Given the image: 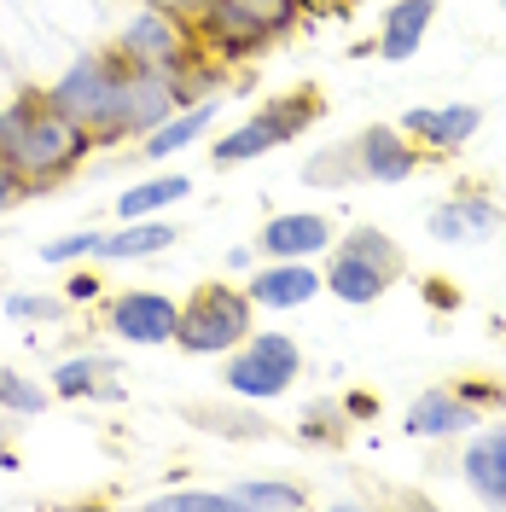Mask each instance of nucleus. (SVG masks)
I'll list each match as a JSON object with an SVG mask.
<instances>
[{"label":"nucleus","instance_id":"1","mask_svg":"<svg viewBox=\"0 0 506 512\" xmlns=\"http://www.w3.org/2000/svg\"><path fill=\"white\" fill-rule=\"evenodd\" d=\"M94 152V134L70 123L47 94H18L0 105V163L24 175V187H59L76 163Z\"/></svg>","mask_w":506,"mask_h":512},{"label":"nucleus","instance_id":"2","mask_svg":"<svg viewBox=\"0 0 506 512\" xmlns=\"http://www.w3.org/2000/svg\"><path fill=\"white\" fill-rule=\"evenodd\" d=\"M402 274V251L390 245V233L379 227H355L349 239H332V256H326V291L338 303H379L384 291L396 286Z\"/></svg>","mask_w":506,"mask_h":512},{"label":"nucleus","instance_id":"3","mask_svg":"<svg viewBox=\"0 0 506 512\" xmlns=\"http://www.w3.org/2000/svg\"><path fill=\"white\" fill-rule=\"evenodd\" d=\"M123 76H128V59L117 53V47H111V53H82V59L47 88V99L59 105L70 123L88 128L94 146H105V128H111L117 99H123Z\"/></svg>","mask_w":506,"mask_h":512},{"label":"nucleus","instance_id":"4","mask_svg":"<svg viewBox=\"0 0 506 512\" xmlns=\"http://www.w3.org/2000/svg\"><path fill=\"white\" fill-rule=\"evenodd\" d=\"M251 315H256L251 291H239V286H198L187 303H181L175 344H181L187 355H227V350H239V344L256 332Z\"/></svg>","mask_w":506,"mask_h":512},{"label":"nucleus","instance_id":"5","mask_svg":"<svg viewBox=\"0 0 506 512\" xmlns=\"http://www.w3.org/2000/svg\"><path fill=\"white\" fill-rule=\"evenodd\" d=\"M297 373H303V355H297V344L285 332H251L239 350H227V367H222L227 390L245 396V402H274V396H285Z\"/></svg>","mask_w":506,"mask_h":512},{"label":"nucleus","instance_id":"6","mask_svg":"<svg viewBox=\"0 0 506 512\" xmlns=\"http://www.w3.org/2000/svg\"><path fill=\"white\" fill-rule=\"evenodd\" d=\"M117 53L128 64H140V70H175V76H187L192 64H198V53H204V41H198V24L169 18L158 6H140L123 24V35H117Z\"/></svg>","mask_w":506,"mask_h":512},{"label":"nucleus","instance_id":"7","mask_svg":"<svg viewBox=\"0 0 506 512\" xmlns=\"http://www.w3.org/2000/svg\"><path fill=\"white\" fill-rule=\"evenodd\" d=\"M187 99H192L187 94V76L128 64L123 99H117V117H111V128H105V146H117V140H146V134H152L158 123H169Z\"/></svg>","mask_w":506,"mask_h":512},{"label":"nucleus","instance_id":"8","mask_svg":"<svg viewBox=\"0 0 506 512\" xmlns=\"http://www.w3.org/2000/svg\"><path fill=\"white\" fill-rule=\"evenodd\" d=\"M175 326H181V303L163 297V291H117L105 303V332H117L123 344H175Z\"/></svg>","mask_w":506,"mask_h":512},{"label":"nucleus","instance_id":"9","mask_svg":"<svg viewBox=\"0 0 506 512\" xmlns=\"http://www.w3.org/2000/svg\"><path fill=\"white\" fill-rule=\"evenodd\" d=\"M198 41H204V53H216V59H256V53L274 41V24L256 18L245 0H210L204 18H198Z\"/></svg>","mask_w":506,"mask_h":512},{"label":"nucleus","instance_id":"10","mask_svg":"<svg viewBox=\"0 0 506 512\" xmlns=\"http://www.w3.org/2000/svg\"><path fill=\"white\" fill-rule=\"evenodd\" d=\"M355 163H361V181L396 187V181H413L419 146H413V134L402 123H373L367 134H355Z\"/></svg>","mask_w":506,"mask_h":512},{"label":"nucleus","instance_id":"11","mask_svg":"<svg viewBox=\"0 0 506 512\" xmlns=\"http://www.w3.org/2000/svg\"><path fill=\"white\" fill-rule=\"evenodd\" d=\"M506 222V210L495 198H483V192H454L448 204L431 210V239H443V245H483V239H495Z\"/></svg>","mask_w":506,"mask_h":512},{"label":"nucleus","instance_id":"12","mask_svg":"<svg viewBox=\"0 0 506 512\" xmlns=\"http://www.w3.org/2000/svg\"><path fill=\"white\" fill-rule=\"evenodd\" d=\"M262 256L268 262H309V256L332 251V222L320 210H285L274 222L262 227Z\"/></svg>","mask_w":506,"mask_h":512},{"label":"nucleus","instance_id":"13","mask_svg":"<svg viewBox=\"0 0 506 512\" xmlns=\"http://www.w3.org/2000/svg\"><path fill=\"white\" fill-rule=\"evenodd\" d=\"M402 128H408L419 146H431V152H460L477 128H483V111H477L472 99H454V105H413L408 117H402Z\"/></svg>","mask_w":506,"mask_h":512},{"label":"nucleus","instance_id":"14","mask_svg":"<svg viewBox=\"0 0 506 512\" xmlns=\"http://www.w3.org/2000/svg\"><path fill=\"white\" fill-rule=\"evenodd\" d=\"M326 291V274L309 268V262H268V268H256L251 274V303L256 309H303L309 297Z\"/></svg>","mask_w":506,"mask_h":512},{"label":"nucleus","instance_id":"15","mask_svg":"<svg viewBox=\"0 0 506 512\" xmlns=\"http://www.w3.org/2000/svg\"><path fill=\"white\" fill-rule=\"evenodd\" d=\"M483 425L477 419V402H466L460 390H425V396H413L408 402V437H460V431H472Z\"/></svg>","mask_w":506,"mask_h":512},{"label":"nucleus","instance_id":"16","mask_svg":"<svg viewBox=\"0 0 506 512\" xmlns=\"http://www.w3.org/2000/svg\"><path fill=\"white\" fill-rule=\"evenodd\" d=\"M460 472H466V483L477 489V501L506 507V425L477 431L472 443H466V454H460Z\"/></svg>","mask_w":506,"mask_h":512},{"label":"nucleus","instance_id":"17","mask_svg":"<svg viewBox=\"0 0 506 512\" xmlns=\"http://www.w3.org/2000/svg\"><path fill=\"white\" fill-rule=\"evenodd\" d=\"M431 18H437V0H396V6H384V24H379V59L402 64L419 53V41L431 30Z\"/></svg>","mask_w":506,"mask_h":512},{"label":"nucleus","instance_id":"18","mask_svg":"<svg viewBox=\"0 0 506 512\" xmlns=\"http://www.w3.org/2000/svg\"><path fill=\"white\" fill-rule=\"evenodd\" d=\"M181 233L158 216H140V222H123L117 233H99L94 262H140V256H163Z\"/></svg>","mask_w":506,"mask_h":512},{"label":"nucleus","instance_id":"19","mask_svg":"<svg viewBox=\"0 0 506 512\" xmlns=\"http://www.w3.org/2000/svg\"><path fill=\"white\" fill-rule=\"evenodd\" d=\"M216 123V99H198V105H181L169 123H158L146 140H140V158H152V163H163V158H175V152H187L192 140H204V128Z\"/></svg>","mask_w":506,"mask_h":512},{"label":"nucleus","instance_id":"20","mask_svg":"<svg viewBox=\"0 0 506 512\" xmlns=\"http://www.w3.org/2000/svg\"><path fill=\"white\" fill-rule=\"evenodd\" d=\"M274 146H280V128L268 123V111H256L239 128H227L222 146H210V158H216V169H233V163H251L262 152H274Z\"/></svg>","mask_w":506,"mask_h":512},{"label":"nucleus","instance_id":"21","mask_svg":"<svg viewBox=\"0 0 506 512\" xmlns=\"http://www.w3.org/2000/svg\"><path fill=\"white\" fill-rule=\"evenodd\" d=\"M192 192L187 175H152V181H134V187L117 198V216L123 222H140V216H163L169 204H181Z\"/></svg>","mask_w":506,"mask_h":512},{"label":"nucleus","instance_id":"22","mask_svg":"<svg viewBox=\"0 0 506 512\" xmlns=\"http://www.w3.org/2000/svg\"><path fill=\"white\" fill-rule=\"evenodd\" d=\"M105 373H117V361H105V355H70V361L53 367V396H64V402L99 396V379Z\"/></svg>","mask_w":506,"mask_h":512},{"label":"nucleus","instance_id":"23","mask_svg":"<svg viewBox=\"0 0 506 512\" xmlns=\"http://www.w3.org/2000/svg\"><path fill=\"white\" fill-rule=\"evenodd\" d=\"M233 501L245 512H297V507H309V489L280 483V478H256V483H239Z\"/></svg>","mask_w":506,"mask_h":512},{"label":"nucleus","instance_id":"24","mask_svg":"<svg viewBox=\"0 0 506 512\" xmlns=\"http://www.w3.org/2000/svg\"><path fill=\"white\" fill-rule=\"evenodd\" d=\"M53 402V384L41 390L35 379H24L18 367H0V414H18V419H35L41 408Z\"/></svg>","mask_w":506,"mask_h":512},{"label":"nucleus","instance_id":"25","mask_svg":"<svg viewBox=\"0 0 506 512\" xmlns=\"http://www.w3.org/2000/svg\"><path fill=\"white\" fill-rule=\"evenodd\" d=\"M315 117H320V99L315 94H291V99H274V105H268V123L280 128V146H291V140L315 123Z\"/></svg>","mask_w":506,"mask_h":512},{"label":"nucleus","instance_id":"26","mask_svg":"<svg viewBox=\"0 0 506 512\" xmlns=\"http://www.w3.org/2000/svg\"><path fill=\"white\" fill-rule=\"evenodd\" d=\"M158 512H239L233 489H169L152 501Z\"/></svg>","mask_w":506,"mask_h":512},{"label":"nucleus","instance_id":"27","mask_svg":"<svg viewBox=\"0 0 506 512\" xmlns=\"http://www.w3.org/2000/svg\"><path fill=\"white\" fill-rule=\"evenodd\" d=\"M303 181H315V187H326V181H361L355 140H349V146H338L332 158H309V163H303Z\"/></svg>","mask_w":506,"mask_h":512},{"label":"nucleus","instance_id":"28","mask_svg":"<svg viewBox=\"0 0 506 512\" xmlns=\"http://www.w3.org/2000/svg\"><path fill=\"white\" fill-rule=\"evenodd\" d=\"M99 251V233H64L53 245H41V262H53V268H70V262H88Z\"/></svg>","mask_w":506,"mask_h":512},{"label":"nucleus","instance_id":"29","mask_svg":"<svg viewBox=\"0 0 506 512\" xmlns=\"http://www.w3.org/2000/svg\"><path fill=\"white\" fill-rule=\"evenodd\" d=\"M64 309H70L64 297H24V291H18V297H6V315H12V320H59Z\"/></svg>","mask_w":506,"mask_h":512},{"label":"nucleus","instance_id":"30","mask_svg":"<svg viewBox=\"0 0 506 512\" xmlns=\"http://www.w3.org/2000/svg\"><path fill=\"white\" fill-rule=\"evenodd\" d=\"M245 6H251L256 18H268V24H274V35H285L297 18H303V6H309V0H245Z\"/></svg>","mask_w":506,"mask_h":512},{"label":"nucleus","instance_id":"31","mask_svg":"<svg viewBox=\"0 0 506 512\" xmlns=\"http://www.w3.org/2000/svg\"><path fill=\"white\" fill-rule=\"evenodd\" d=\"M303 437H309V443H315V437L332 443V437H338V408H309V414H303Z\"/></svg>","mask_w":506,"mask_h":512},{"label":"nucleus","instance_id":"32","mask_svg":"<svg viewBox=\"0 0 506 512\" xmlns=\"http://www.w3.org/2000/svg\"><path fill=\"white\" fill-rule=\"evenodd\" d=\"M94 297H99V274L76 268V274L64 280V303H94Z\"/></svg>","mask_w":506,"mask_h":512},{"label":"nucleus","instance_id":"33","mask_svg":"<svg viewBox=\"0 0 506 512\" xmlns=\"http://www.w3.org/2000/svg\"><path fill=\"white\" fill-rule=\"evenodd\" d=\"M140 6H158V12H169V18H187V24H198L210 0H140Z\"/></svg>","mask_w":506,"mask_h":512},{"label":"nucleus","instance_id":"34","mask_svg":"<svg viewBox=\"0 0 506 512\" xmlns=\"http://www.w3.org/2000/svg\"><path fill=\"white\" fill-rule=\"evenodd\" d=\"M24 175H18V169H6V163H0V210H12V204H18V198H24Z\"/></svg>","mask_w":506,"mask_h":512},{"label":"nucleus","instance_id":"35","mask_svg":"<svg viewBox=\"0 0 506 512\" xmlns=\"http://www.w3.org/2000/svg\"><path fill=\"white\" fill-rule=\"evenodd\" d=\"M501 6H506V0H501Z\"/></svg>","mask_w":506,"mask_h":512}]
</instances>
